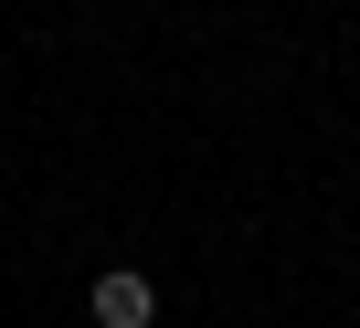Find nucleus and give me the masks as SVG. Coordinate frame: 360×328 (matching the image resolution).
I'll list each match as a JSON object with an SVG mask.
<instances>
[{"label": "nucleus", "mask_w": 360, "mask_h": 328, "mask_svg": "<svg viewBox=\"0 0 360 328\" xmlns=\"http://www.w3.org/2000/svg\"><path fill=\"white\" fill-rule=\"evenodd\" d=\"M85 307H96V328H148V317H159V286H148L138 265H106V275L85 286Z\"/></svg>", "instance_id": "nucleus-1"}]
</instances>
